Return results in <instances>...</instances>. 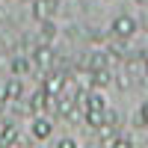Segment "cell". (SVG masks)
<instances>
[{
    "instance_id": "cell-1",
    "label": "cell",
    "mask_w": 148,
    "mask_h": 148,
    "mask_svg": "<svg viewBox=\"0 0 148 148\" xmlns=\"http://www.w3.org/2000/svg\"><path fill=\"white\" fill-rule=\"evenodd\" d=\"M136 30H139V24L130 15H119L113 24H110V36H113L116 42H130L133 36H136Z\"/></svg>"
},
{
    "instance_id": "cell-2",
    "label": "cell",
    "mask_w": 148,
    "mask_h": 148,
    "mask_svg": "<svg viewBox=\"0 0 148 148\" xmlns=\"http://www.w3.org/2000/svg\"><path fill=\"white\" fill-rule=\"evenodd\" d=\"M30 62H33V68H39L42 74H47L51 68H56V56L51 51V45L39 42V45L33 47V53H30Z\"/></svg>"
},
{
    "instance_id": "cell-3",
    "label": "cell",
    "mask_w": 148,
    "mask_h": 148,
    "mask_svg": "<svg viewBox=\"0 0 148 148\" xmlns=\"http://www.w3.org/2000/svg\"><path fill=\"white\" fill-rule=\"evenodd\" d=\"M30 133H33V139H51V133H53L51 119L36 113V116H33V125H30Z\"/></svg>"
},
{
    "instance_id": "cell-4",
    "label": "cell",
    "mask_w": 148,
    "mask_h": 148,
    "mask_svg": "<svg viewBox=\"0 0 148 148\" xmlns=\"http://www.w3.org/2000/svg\"><path fill=\"white\" fill-rule=\"evenodd\" d=\"M0 89H3V101L6 104H15V101H21V95H24V86H21V77H15V74H12V77L0 86Z\"/></svg>"
},
{
    "instance_id": "cell-5",
    "label": "cell",
    "mask_w": 148,
    "mask_h": 148,
    "mask_svg": "<svg viewBox=\"0 0 148 148\" xmlns=\"http://www.w3.org/2000/svg\"><path fill=\"white\" fill-rule=\"evenodd\" d=\"M86 71H89V68H86ZM110 83H113V71H110V65L89 71V89H104V86H110Z\"/></svg>"
},
{
    "instance_id": "cell-6",
    "label": "cell",
    "mask_w": 148,
    "mask_h": 148,
    "mask_svg": "<svg viewBox=\"0 0 148 148\" xmlns=\"http://www.w3.org/2000/svg\"><path fill=\"white\" fill-rule=\"evenodd\" d=\"M107 65H110V53H107V51H92V53H89V62H86L83 68L92 71V68H107Z\"/></svg>"
},
{
    "instance_id": "cell-7",
    "label": "cell",
    "mask_w": 148,
    "mask_h": 148,
    "mask_svg": "<svg viewBox=\"0 0 148 148\" xmlns=\"http://www.w3.org/2000/svg\"><path fill=\"white\" fill-rule=\"evenodd\" d=\"M83 121L89 125L92 130L104 125V110H83Z\"/></svg>"
},
{
    "instance_id": "cell-8",
    "label": "cell",
    "mask_w": 148,
    "mask_h": 148,
    "mask_svg": "<svg viewBox=\"0 0 148 148\" xmlns=\"http://www.w3.org/2000/svg\"><path fill=\"white\" fill-rule=\"evenodd\" d=\"M9 68H12V74H15V77H21V74H27V71L33 68V62H30V59H24V56H15Z\"/></svg>"
},
{
    "instance_id": "cell-9",
    "label": "cell",
    "mask_w": 148,
    "mask_h": 148,
    "mask_svg": "<svg viewBox=\"0 0 148 148\" xmlns=\"http://www.w3.org/2000/svg\"><path fill=\"white\" fill-rule=\"evenodd\" d=\"M9 142H18V127L12 125V121H6L3 133H0V145H9Z\"/></svg>"
},
{
    "instance_id": "cell-10",
    "label": "cell",
    "mask_w": 148,
    "mask_h": 148,
    "mask_svg": "<svg viewBox=\"0 0 148 148\" xmlns=\"http://www.w3.org/2000/svg\"><path fill=\"white\" fill-rule=\"evenodd\" d=\"M95 133H98V139H101V142H107V145H110V139L116 136V127H113V125H107V121H104L101 127H95Z\"/></svg>"
},
{
    "instance_id": "cell-11",
    "label": "cell",
    "mask_w": 148,
    "mask_h": 148,
    "mask_svg": "<svg viewBox=\"0 0 148 148\" xmlns=\"http://www.w3.org/2000/svg\"><path fill=\"white\" fill-rule=\"evenodd\" d=\"M51 39H53V24L51 21H42V42L51 45Z\"/></svg>"
},
{
    "instance_id": "cell-12",
    "label": "cell",
    "mask_w": 148,
    "mask_h": 148,
    "mask_svg": "<svg viewBox=\"0 0 148 148\" xmlns=\"http://www.w3.org/2000/svg\"><path fill=\"white\" fill-rule=\"evenodd\" d=\"M116 86H119L121 92H127L130 86H133V80H130V74H127V71H125V74H119V77H116Z\"/></svg>"
},
{
    "instance_id": "cell-13",
    "label": "cell",
    "mask_w": 148,
    "mask_h": 148,
    "mask_svg": "<svg viewBox=\"0 0 148 148\" xmlns=\"http://www.w3.org/2000/svg\"><path fill=\"white\" fill-rule=\"evenodd\" d=\"M110 145H113V148H130L133 142H130L127 136H113V139H110Z\"/></svg>"
},
{
    "instance_id": "cell-14",
    "label": "cell",
    "mask_w": 148,
    "mask_h": 148,
    "mask_svg": "<svg viewBox=\"0 0 148 148\" xmlns=\"http://www.w3.org/2000/svg\"><path fill=\"white\" fill-rule=\"evenodd\" d=\"M104 121L113 125V127H119V113H116V110H104Z\"/></svg>"
},
{
    "instance_id": "cell-15",
    "label": "cell",
    "mask_w": 148,
    "mask_h": 148,
    "mask_svg": "<svg viewBox=\"0 0 148 148\" xmlns=\"http://www.w3.org/2000/svg\"><path fill=\"white\" fill-rule=\"evenodd\" d=\"M136 121H139L142 127H148V101H142V107H139V119H136Z\"/></svg>"
},
{
    "instance_id": "cell-16",
    "label": "cell",
    "mask_w": 148,
    "mask_h": 148,
    "mask_svg": "<svg viewBox=\"0 0 148 148\" xmlns=\"http://www.w3.org/2000/svg\"><path fill=\"white\" fill-rule=\"evenodd\" d=\"M74 145H77L74 139H59V148H74Z\"/></svg>"
},
{
    "instance_id": "cell-17",
    "label": "cell",
    "mask_w": 148,
    "mask_h": 148,
    "mask_svg": "<svg viewBox=\"0 0 148 148\" xmlns=\"http://www.w3.org/2000/svg\"><path fill=\"white\" fill-rule=\"evenodd\" d=\"M142 62H145V71H148V53H145V59H142Z\"/></svg>"
},
{
    "instance_id": "cell-18",
    "label": "cell",
    "mask_w": 148,
    "mask_h": 148,
    "mask_svg": "<svg viewBox=\"0 0 148 148\" xmlns=\"http://www.w3.org/2000/svg\"><path fill=\"white\" fill-rule=\"evenodd\" d=\"M3 107H6V101H0V113H3Z\"/></svg>"
},
{
    "instance_id": "cell-19",
    "label": "cell",
    "mask_w": 148,
    "mask_h": 148,
    "mask_svg": "<svg viewBox=\"0 0 148 148\" xmlns=\"http://www.w3.org/2000/svg\"><path fill=\"white\" fill-rule=\"evenodd\" d=\"M42 3H53V0H42Z\"/></svg>"
}]
</instances>
